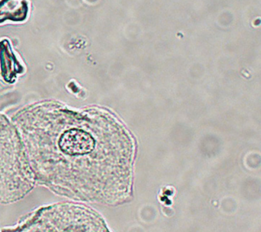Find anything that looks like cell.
Masks as SVG:
<instances>
[{
    "mask_svg": "<svg viewBox=\"0 0 261 232\" xmlns=\"http://www.w3.org/2000/svg\"><path fill=\"white\" fill-rule=\"evenodd\" d=\"M2 232H111L95 210L78 202L39 207Z\"/></svg>",
    "mask_w": 261,
    "mask_h": 232,
    "instance_id": "obj_1",
    "label": "cell"
},
{
    "mask_svg": "<svg viewBox=\"0 0 261 232\" xmlns=\"http://www.w3.org/2000/svg\"><path fill=\"white\" fill-rule=\"evenodd\" d=\"M28 6L24 1H2L0 2V23L7 20L24 21L27 17Z\"/></svg>",
    "mask_w": 261,
    "mask_h": 232,
    "instance_id": "obj_2",
    "label": "cell"
},
{
    "mask_svg": "<svg viewBox=\"0 0 261 232\" xmlns=\"http://www.w3.org/2000/svg\"><path fill=\"white\" fill-rule=\"evenodd\" d=\"M0 232H2V230H0Z\"/></svg>",
    "mask_w": 261,
    "mask_h": 232,
    "instance_id": "obj_3",
    "label": "cell"
}]
</instances>
